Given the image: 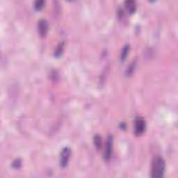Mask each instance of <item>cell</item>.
<instances>
[{"label": "cell", "instance_id": "obj_1", "mask_svg": "<svg viewBox=\"0 0 178 178\" xmlns=\"http://www.w3.org/2000/svg\"><path fill=\"white\" fill-rule=\"evenodd\" d=\"M166 171V163L161 157H155L151 168V177L159 178L163 177Z\"/></svg>", "mask_w": 178, "mask_h": 178}, {"label": "cell", "instance_id": "obj_2", "mask_svg": "<svg viewBox=\"0 0 178 178\" xmlns=\"http://www.w3.org/2000/svg\"><path fill=\"white\" fill-rule=\"evenodd\" d=\"M71 155V150L70 148H64L61 151L60 155V160H59V163H60V166L62 168H65L68 165L70 159Z\"/></svg>", "mask_w": 178, "mask_h": 178}, {"label": "cell", "instance_id": "obj_3", "mask_svg": "<svg viewBox=\"0 0 178 178\" xmlns=\"http://www.w3.org/2000/svg\"><path fill=\"white\" fill-rule=\"evenodd\" d=\"M146 130V121L143 118L138 116L135 120L134 133L136 136H141Z\"/></svg>", "mask_w": 178, "mask_h": 178}, {"label": "cell", "instance_id": "obj_4", "mask_svg": "<svg viewBox=\"0 0 178 178\" xmlns=\"http://www.w3.org/2000/svg\"><path fill=\"white\" fill-rule=\"evenodd\" d=\"M112 148H113V137H112V136H109L107 138V141H106L105 151H104V158L105 160L108 161L111 157Z\"/></svg>", "mask_w": 178, "mask_h": 178}, {"label": "cell", "instance_id": "obj_5", "mask_svg": "<svg viewBox=\"0 0 178 178\" xmlns=\"http://www.w3.org/2000/svg\"><path fill=\"white\" fill-rule=\"evenodd\" d=\"M49 29L48 22L45 20H40L38 23V31L41 37L44 38L47 36Z\"/></svg>", "mask_w": 178, "mask_h": 178}, {"label": "cell", "instance_id": "obj_6", "mask_svg": "<svg viewBox=\"0 0 178 178\" xmlns=\"http://www.w3.org/2000/svg\"><path fill=\"white\" fill-rule=\"evenodd\" d=\"M125 6L126 9L127 10L128 12L130 14L134 13L135 11H136V4L134 1H132V0H128V1H126L125 3Z\"/></svg>", "mask_w": 178, "mask_h": 178}, {"label": "cell", "instance_id": "obj_7", "mask_svg": "<svg viewBox=\"0 0 178 178\" xmlns=\"http://www.w3.org/2000/svg\"><path fill=\"white\" fill-rule=\"evenodd\" d=\"M63 49H64V42H61V43L57 46L56 50H55V52H54L55 56L60 57L63 52Z\"/></svg>", "mask_w": 178, "mask_h": 178}, {"label": "cell", "instance_id": "obj_8", "mask_svg": "<svg viewBox=\"0 0 178 178\" xmlns=\"http://www.w3.org/2000/svg\"><path fill=\"white\" fill-rule=\"evenodd\" d=\"M129 51H130V45H125L122 50L121 55H120V59L122 61L125 60L127 56L129 54Z\"/></svg>", "mask_w": 178, "mask_h": 178}, {"label": "cell", "instance_id": "obj_9", "mask_svg": "<svg viewBox=\"0 0 178 178\" xmlns=\"http://www.w3.org/2000/svg\"><path fill=\"white\" fill-rule=\"evenodd\" d=\"M94 144H95V147L97 149H100L101 148V146H102L101 137H100L99 135H96V136L94 137Z\"/></svg>", "mask_w": 178, "mask_h": 178}, {"label": "cell", "instance_id": "obj_10", "mask_svg": "<svg viewBox=\"0 0 178 178\" xmlns=\"http://www.w3.org/2000/svg\"><path fill=\"white\" fill-rule=\"evenodd\" d=\"M44 5H45V1L40 0V1H37L35 2L34 7L35 9H36V10H37V11H40V10L43 8Z\"/></svg>", "mask_w": 178, "mask_h": 178}, {"label": "cell", "instance_id": "obj_11", "mask_svg": "<svg viewBox=\"0 0 178 178\" xmlns=\"http://www.w3.org/2000/svg\"><path fill=\"white\" fill-rule=\"evenodd\" d=\"M134 68H135V64L133 63L131 64L130 66L129 67V68L127 69V73H126L127 75V76H130V75H132L133 73H134Z\"/></svg>", "mask_w": 178, "mask_h": 178}, {"label": "cell", "instance_id": "obj_12", "mask_svg": "<svg viewBox=\"0 0 178 178\" xmlns=\"http://www.w3.org/2000/svg\"><path fill=\"white\" fill-rule=\"evenodd\" d=\"M20 164H21V163H20V161H14L13 166L15 167V168L20 167Z\"/></svg>", "mask_w": 178, "mask_h": 178}]
</instances>
